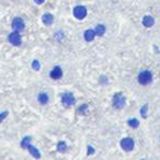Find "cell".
<instances>
[{
	"label": "cell",
	"mask_w": 160,
	"mask_h": 160,
	"mask_svg": "<svg viewBox=\"0 0 160 160\" xmlns=\"http://www.w3.org/2000/svg\"><path fill=\"white\" fill-rule=\"evenodd\" d=\"M96 34V31H93V30H87L83 36H84V40H86L87 42H91V41H93Z\"/></svg>",
	"instance_id": "11"
},
{
	"label": "cell",
	"mask_w": 160,
	"mask_h": 160,
	"mask_svg": "<svg viewBox=\"0 0 160 160\" xmlns=\"http://www.w3.org/2000/svg\"><path fill=\"white\" fill-rule=\"evenodd\" d=\"M34 1H35V2L37 3V4H42V3L44 2L45 0H34Z\"/></svg>",
	"instance_id": "19"
},
{
	"label": "cell",
	"mask_w": 160,
	"mask_h": 160,
	"mask_svg": "<svg viewBox=\"0 0 160 160\" xmlns=\"http://www.w3.org/2000/svg\"><path fill=\"white\" fill-rule=\"evenodd\" d=\"M113 106L117 110L123 109L125 106V96H122L121 93H116L115 96H113Z\"/></svg>",
	"instance_id": "4"
},
{
	"label": "cell",
	"mask_w": 160,
	"mask_h": 160,
	"mask_svg": "<svg viewBox=\"0 0 160 160\" xmlns=\"http://www.w3.org/2000/svg\"><path fill=\"white\" fill-rule=\"evenodd\" d=\"M146 111H147V105H145L143 109H141V115H143V117H146Z\"/></svg>",
	"instance_id": "18"
},
{
	"label": "cell",
	"mask_w": 160,
	"mask_h": 160,
	"mask_svg": "<svg viewBox=\"0 0 160 160\" xmlns=\"http://www.w3.org/2000/svg\"><path fill=\"white\" fill-rule=\"evenodd\" d=\"M121 147L123 150L125 151H131L134 148V141L132 138H123L121 141Z\"/></svg>",
	"instance_id": "5"
},
{
	"label": "cell",
	"mask_w": 160,
	"mask_h": 160,
	"mask_svg": "<svg viewBox=\"0 0 160 160\" xmlns=\"http://www.w3.org/2000/svg\"><path fill=\"white\" fill-rule=\"evenodd\" d=\"M96 35L102 36L103 34L105 33V26L102 25V24H99V25H96Z\"/></svg>",
	"instance_id": "14"
},
{
	"label": "cell",
	"mask_w": 160,
	"mask_h": 160,
	"mask_svg": "<svg viewBox=\"0 0 160 160\" xmlns=\"http://www.w3.org/2000/svg\"><path fill=\"white\" fill-rule=\"evenodd\" d=\"M74 16L77 18V19L79 20H82L86 18L87 16V9H86V7H83V6H77V7H75V9H74Z\"/></svg>",
	"instance_id": "7"
},
{
	"label": "cell",
	"mask_w": 160,
	"mask_h": 160,
	"mask_svg": "<svg viewBox=\"0 0 160 160\" xmlns=\"http://www.w3.org/2000/svg\"><path fill=\"white\" fill-rule=\"evenodd\" d=\"M6 115H7V112H3L2 114H1V120L4 119V116H6Z\"/></svg>",
	"instance_id": "20"
},
{
	"label": "cell",
	"mask_w": 160,
	"mask_h": 160,
	"mask_svg": "<svg viewBox=\"0 0 160 160\" xmlns=\"http://www.w3.org/2000/svg\"><path fill=\"white\" fill-rule=\"evenodd\" d=\"M42 20H43V23H44V24H46V25H51L52 23L54 22V16H52L51 13H46V14L43 16Z\"/></svg>",
	"instance_id": "12"
},
{
	"label": "cell",
	"mask_w": 160,
	"mask_h": 160,
	"mask_svg": "<svg viewBox=\"0 0 160 160\" xmlns=\"http://www.w3.org/2000/svg\"><path fill=\"white\" fill-rule=\"evenodd\" d=\"M49 76H51V78H53V79L57 80V79H59V78H61V76H63V70L61 69V67L56 66V67L51 71V75H49Z\"/></svg>",
	"instance_id": "9"
},
{
	"label": "cell",
	"mask_w": 160,
	"mask_h": 160,
	"mask_svg": "<svg viewBox=\"0 0 160 160\" xmlns=\"http://www.w3.org/2000/svg\"><path fill=\"white\" fill-rule=\"evenodd\" d=\"M30 141H31V138H30V137L24 138V139L22 141V147L23 148H28V149H29V151L31 153V155H32L33 157L36 158V159H40V158H41L40 151L37 150L36 148L33 147L32 145H30Z\"/></svg>",
	"instance_id": "2"
},
{
	"label": "cell",
	"mask_w": 160,
	"mask_h": 160,
	"mask_svg": "<svg viewBox=\"0 0 160 160\" xmlns=\"http://www.w3.org/2000/svg\"><path fill=\"white\" fill-rule=\"evenodd\" d=\"M138 82L143 84V86H147L153 81V75L149 70H143L139 73L137 77Z\"/></svg>",
	"instance_id": "1"
},
{
	"label": "cell",
	"mask_w": 160,
	"mask_h": 160,
	"mask_svg": "<svg viewBox=\"0 0 160 160\" xmlns=\"http://www.w3.org/2000/svg\"><path fill=\"white\" fill-rule=\"evenodd\" d=\"M12 28L14 31H22L24 29V22H23V20L21 18H16V19H13L12 21Z\"/></svg>",
	"instance_id": "8"
},
{
	"label": "cell",
	"mask_w": 160,
	"mask_h": 160,
	"mask_svg": "<svg viewBox=\"0 0 160 160\" xmlns=\"http://www.w3.org/2000/svg\"><path fill=\"white\" fill-rule=\"evenodd\" d=\"M9 42L14 46H20L21 43H22V37L19 34L18 31H14L9 35Z\"/></svg>",
	"instance_id": "6"
},
{
	"label": "cell",
	"mask_w": 160,
	"mask_h": 160,
	"mask_svg": "<svg viewBox=\"0 0 160 160\" xmlns=\"http://www.w3.org/2000/svg\"><path fill=\"white\" fill-rule=\"evenodd\" d=\"M57 149H58V151L64 153V151H66V149H67V146H66V144H65L64 141H63V143H59V144H58Z\"/></svg>",
	"instance_id": "16"
},
{
	"label": "cell",
	"mask_w": 160,
	"mask_h": 160,
	"mask_svg": "<svg viewBox=\"0 0 160 160\" xmlns=\"http://www.w3.org/2000/svg\"><path fill=\"white\" fill-rule=\"evenodd\" d=\"M32 67H33V69H35V70H39L41 66H40V63H39V61H34L32 63Z\"/></svg>",
	"instance_id": "17"
},
{
	"label": "cell",
	"mask_w": 160,
	"mask_h": 160,
	"mask_svg": "<svg viewBox=\"0 0 160 160\" xmlns=\"http://www.w3.org/2000/svg\"><path fill=\"white\" fill-rule=\"evenodd\" d=\"M37 99H39V102L41 103V104H46V103L48 102V96H47V93H45V92L41 93Z\"/></svg>",
	"instance_id": "13"
},
{
	"label": "cell",
	"mask_w": 160,
	"mask_h": 160,
	"mask_svg": "<svg viewBox=\"0 0 160 160\" xmlns=\"http://www.w3.org/2000/svg\"><path fill=\"white\" fill-rule=\"evenodd\" d=\"M154 23H155V20L153 16H144V19H143V24H144L146 28H151V26L154 25Z\"/></svg>",
	"instance_id": "10"
},
{
	"label": "cell",
	"mask_w": 160,
	"mask_h": 160,
	"mask_svg": "<svg viewBox=\"0 0 160 160\" xmlns=\"http://www.w3.org/2000/svg\"><path fill=\"white\" fill-rule=\"evenodd\" d=\"M61 102L65 106H71L76 103V99H75L74 94L71 92H66L61 96Z\"/></svg>",
	"instance_id": "3"
},
{
	"label": "cell",
	"mask_w": 160,
	"mask_h": 160,
	"mask_svg": "<svg viewBox=\"0 0 160 160\" xmlns=\"http://www.w3.org/2000/svg\"><path fill=\"white\" fill-rule=\"evenodd\" d=\"M128 125L133 128H137L138 126H139V122H138V120H136V119H132L128 121Z\"/></svg>",
	"instance_id": "15"
}]
</instances>
